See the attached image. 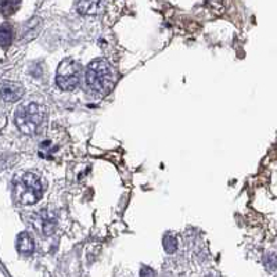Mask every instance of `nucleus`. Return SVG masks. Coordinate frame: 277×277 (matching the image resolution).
<instances>
[{"instance_id":"1","label":"nucleus","mask_w":277,"mask_h":277,"mask_svg":"<svg viewBox=\"0 0 277 277\" xmlns=\"http://www.w3.org/2000/svg\"><path fill=\"white\" fill-rule=\"evenodd\" d=\"M86 86L96 96L108 95L114 87L113 68L107 60H93L86 71Z\"/></svg>"},{"instance_id":"2","label":"nucleus","mask_w":277,"mask_h":277,"mask_svg":"<svg viewBox=\"0 0 277 277\" xmlns=\"http://www.w3.org/2000/svg\"><path fill=\"white\" fill-rule=\"evenodd\" d=\"M13 194L21 205L36 204L43 197V184L39 176L32 172L19 173L14 177Z\"/></svg>"},{"instance_id":"3","label":"nucleus","mask_w":277,"mask_h":277,"mask_svg":"<svg viewBox=\"0 0 277 277\" xmlns=\"http://www.w3.org/2000/svg\"><path fill=\"white\" fill-rule=\"evenodd\" d=\"M47 118V109L39 103H27L17 108L15 113V125L21 133L32 136L36 135L45 125Z\"/></svg>"},{"instance_id":"4","label":"nucleus","mask_w":277,"mask_h":277,"mask_svg":"<svg viewBox=\"0 0 277 277\" xmlns=\"http://www.w3.org/2000/svg\"><path fill=\"white\" fill-rule=\"evenodd\" d=\"M79 79H81V64L73 59L63 60L56 73L57 86L61 90L71 91L79 85Z\"/></svg>"},{"instance_id":"5","label":"nucleus","mask_w":277,"mask_h":277,"mask_svg":"<svg viewBox=\"0 0 277 277\" xmlns=\"http://www.w3.org/2000/svg\"><path fill=\"white\" fill-rule=\"evenodd\" d=\"M24 95V86L21 83L11 82V81H5L2 83V96L3 100L7 103H14L19 101Z\"/></svg>"},{"instance_id":"6","label":"nucleus","mask_w":277,"mask_h":277,"mask_svg":"<svg viewBox=\"0 0 277 277\" xmlns=\"http://www.w3.org/2000/svg\"><path fill=\"white\" fill-rule=\"evenodd\" d=\"M38 226H39V230L42 232V234L45 236H51L56 230V216L53 212H49V211H41L39 215H38L36 219Z\"/></svg>"},{"instance_id":"7","label":"nucleus","mask_w":277,"mask_h":277,"mask_svg":"<svg viewBox=\"0 0 277 277\" xmlns=\"http://www.w3.org/2000/svg\"><path fill=\"white\" fill-rule=\"evenodd\" d=\"M103 9V0H77V10L82 15H96Z\"/></svg>"},{"instance_id":"8","label":"nucleus","mask_w":277,"mask_h":277,"mask_svg":"<svg viewBox=\"0 0 277 277\" xmlns=\"http://www.w3.org/2000/svg\"><path fill=\"white\" fill-rule=\"evenodd\" d=\"M17 251H19V254L24 255V256H29V255L33 254L35 241H33V237L29 233H20L19 237H17Z\"/></svg>"},{"instance_id":"9","label":"nucleus","mask_w":277,"mask_h":277,"mask_svg":"<svg viewBox=\"0 0 277 277\" xmlns=\"http://www.w3.org/2000/svg\"><path fill=\"white\" fill-rule=\"evenodd\" d=\"M11 41H13V29L10 24L3 23L0 27V45L3 49H7L11 45Z\"/></svg>"},{"instance_id":"10","label":"nucleus","mask_w":277,"mask_h":277,"mask_svg":"<svg viewBox=\"0 0 277 277\" xmlns=\"http://www.w3.org/2000/svg\"><path fill=\"white\" fill-rule=\"evenodd\" d=\"M21 0H2V13L3 15H11L19 10Z\"/></svg>"},{"instance_id":"11","label":"nucleus","mask_w":277,"mask_h":277,"mask_svg":"<svg viewBox=\"0 0 277 277\" xmlns=\"http://www.w3.org/2000/svg\"><path fill=\"white\" fill-rule=\"evenodd\" d=\"M162 244H164V250L168 252V254H173L176 252L177 250V238L172 234H167L162 240Z\"/></svg>"},{"instance_id":"12","label":"nucleus","mask_w":277,"mask_h":277,"mask_svg":"<svg viewBox=\"0 0 277 277\" xmlns=\"http://www.w3.org/2000/svg\"><path fill=\"white\" fill-rule=\"evenodd\" d=\"M264 265L266 266V269H269V270H276L277 269V255L273 254V252H269V254L265 255Z\"/></svg>"},{"instance_id":"13","label":"nucleus","mask_w":277,"mask_h":277,"mask_svg":"<svg viewBox=\"0 0 277 277\" xmlns=\"http://www.w3.org/2000/svg\"><path fill=\"white\" fill-rule=\"evenodd\" d=\"M140 276H155V272L149 268H143L140 270Z\"/></svg>"}]
</instances>
